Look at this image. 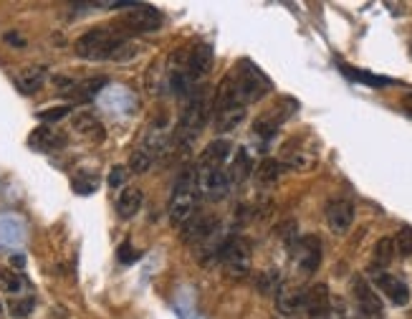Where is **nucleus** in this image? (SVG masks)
I'll list each match as a JSON object with an SVG mask.
<instances>
[{"label":"nucleus","mask_w":412,"mask_h":319,"mask_svg":"<svg viewBox=\"0 0 412 319\" xmlns=\"http://www.w3.org/2000/svg\"><path fill=\"white\" fill-rule=\"evenodd\" d=\"M341 71H344L349 79H354V82H364V84H369V86H384V84H392L390 79H384V76H372V74H367V71H354L352 66H341Z\"/></svg>","instance_id":"28"},{"label":"nucleus","mask_w":412,"mask_h":319,"mask_svg":"<svg viewBox=\"0 0 412 319\" xmlns=\"http://www.w3.org/2000/svg\"><path fill=\"white\" fill-rule=\"evenodd\" d=\"M0 309H3V307H0Z\"/></svg>","instance_id":"39"},{"label":"nucleus","mask_w":412,"mask_h":319,"mask_svg":"<svg viewBox=\"0 0 412 319\" xmlns=\"http://www.w3.org/2000/svg\"><path fill=\"white\" fill-rule=\"evenodd\" d=\"M218 261L225 266L230 276L243 279L250 271V241L243 236H228L218 251Z\"/></svg>","instance_id":"5"},{"label":"nucleus","mask_w":412,"mask_h":319,"mask_svg":"<svg viewBox=\"0 0 412 319\" xmlns=\"http://www.w3.org/2000/svg\"><path fill=\"white\" fill-rule=\"evenodd\" d=\"M210 109H213V102L207 99L205 89H195V94L190 97L187 107L182 109V117H180V127H177V137L182 145H187L190 140H195L200 134V129L207 125L210 119Z\"/></svg>","instance_id":"3"},{"label":"nucleus","mask_w":412,"mask_h":319,"mask_svg":"<svg viewBox=\"0 0 412 319\" xmlns=\"http://www.w3.org/2000/svg\"><path fill=\"white\" fill-rule=\"evenodd\" d=\"M291 256L299 264V271L303 276H311L321 264V241H319V236H301L291 248Z\"/></svg>","instance_id":"8"},{"label":"nucleus","mask_w":412,"mask_h":319,"mask_svg":"<svg viewBox=\"0 0 412 319\" xmlns=\"http://www.w3.org/2000/svg\"><path fill=\"white\" fill-rule=\"evenodd\" d=\"M152 163H155V157L149 155L144 147H140V149H134L132 157H129V170L132 172H147L149 167H152Z\"/></svg>","instance_id":"27"},{"label":"nucleus","mask_w":412,"mask_h":319,"mask_svg":"<svg viewBox=\"0 0 412 319\" xmlns=\"http://www.w3.org/2000/svg\"><path fill=\"white\" fill-rule=\"evenodd\" d=\"M276 309H279L283 317L303 312V291L291 286V284H281L279 289H276Z\"/></svg>","instance_id":"17"},{"label":"nucleus","mask_w":412,"mask_h":319,"mask_svg":"<svg viewBox=\"0 0 412 319\" xmlns=\"http://www.w3.org/2000/svg\"><path fill=\"white\" fill-rule=\"evenodd\" d=\"M395 259V241L392 238H380L372 251V266L369 271H384Z\"/></svg>","instance_id":"21"},{"label":"nucleus","mask_w":412,"mask_h":319,"mask_svg":"<svg viewBox=\"0 0 412 319\" xmlns=\"http://www.w3.org/2000/svg\"><path fill=\"white\" fill-rule=\"evenodd\" d=\"M13 264H15V266H23V264H26V259H23V256H13Z\"/></svg>","instance_id":"37"},{"label":"nucleus","mask_w":412,"mask_h":319,"mask_svg":"<svg viewBox=\"0 0 412 319\" xmlns=\"http://www.w3.org/2000/svg\"><path fill=\"white\" fill-rule=\"evenodd\" d=\"M213 66V48L207 44H198L190 48V59H187V76L198 84L203 76Z\"/></svg>","instance_id":"15"},{"label":"nucleus","mask_w":412,"mask_h":319,"mask_svg":"<svg viewBox=\"0 0 412 319\" xmlns=\"http://www.w3.org/2000/svg\"><path fill=\"white\" fill-rule=\"evenodd\" d=\"M395 251L402 256V259H407V256H412V228H400L397 230V238H395Z\"/></svg>","instance_id":"30"},{"label":"nucleus","mask_w":412,"mask_h":319,"mask_svg":"<svg viewBox=\"0 0 412 319\" xmlns=\"http://www.w3.org/2000/svg\"><path fill=\"white\" fill-rule=\"evenodd\" d=\"M331 297L326 284H314L311 289L303 291V312L309 314L311 319H324L329 314Z\"/></svg>","instance_id":"12"},{"label":"nucleus","mask_w":412,"mask_h":319,"mask_svg":"<svg viewBox=\"0 0 412 319\" xmlns=\"http://www.w3.org/2000/svg\"><path fill=\"white\" fill-rule=\"evenodd\" d=\"M71 111V107H53V109H46V111H38V119L41 122H59V119H64Z\"/></svg>","instance_id":"33"},{"label":"nucleus","mask_w":412,"mask_h":319,"mask_svg":"<svg viewBox=\"0 0 412 319\" xmlns=\"http://www.w3.org/2000/svg\"><path fill=\"white\" fill-rule=\"evenodd\" d=\"M230 76H233L238 97H241V102H243L245 107L253 104V102H261V99L271 91L268 76H265L256 64H250V61H241L238 69Z\"/></svg>","instance_id":"4"},{"label":"nucleus","mask_w":412,"mask_h":319,"mask_svg":"<svg viewBox=\"0 0 412 319\" xmlns=\"http://www.w3.org/2000/svg\"><path fill=\"white\" fill-rule=\"evenodd\" d=\"M326 223H329V228L337 233V236H344L346 230L352 228L354 223V206L352 201H344V198H339V201H331L326 206Z\"/></svg>","instance_id":"11"},{"label":"nucleus","mask_w":412,"mask_h":319,"mask_svg":"<svg viewBox=\"0 0 412 319\" xmlns=\"http://www.w3.org/2000/svg\"><path fill=\"white\" fill-rule=\"evenodd\" d=\"M104 86H106V76L86 79V82H82V84H74V89L68 91V97H74L76 102H88V99H94Z\"/></svg>","instance_id":"23"},{"label":"nucleus","mask_w":412,"mask_h":319,"mask_svg":"<svg viewBox=\"0 0 412 319\" xmlns=\"http://www.w3.org/2000/svg\"><path fill=\"white\" fill-rule=\"evenodd\" d=\"M279 178H281V163L279 160H273V157H265L263 163L256 167V183L261 188L276 185Z\"/></svg>","instance_id":"24"},{"label":"nucleus","mask_w":412,"mask_h":319,"mask_svg":"<svg viewBox=\"0 0 412 319\" xmlns=\"http://www.w3.org/2000/svg\"><path fill=\"white\" fill-rule=\"evenodd\" d=\"M46 82V69L44 66H26L15 74V84L23 94H36Z\"/></svg>","instance_id":"20"},{"label":"nucleus","mask_w":412,"mask_h":319,"mask_svg":"<svg viewBox=\"0 0 412 319\" xmlns=\"http://www.w3.org/2000/svg\"><path fill=\"white\" fill-rule=\"evenodd\" d=\"M215 125V132H230L236 129L245 119V107H225V109H213L210 111Z\"/></svg>","instance_id":"18"},{"label":"nucleus","mask_w":412,"mask_h":319,"mask_svg":"<svg viewBox=\"0 0 412 319\" xmlns=\"http://www.w3.org/2000/svg\"><path fill=\"white\" fill-rule=\"evenodd\" d=\"M142 253L137 251V248H132V244L129 241H124V244L119 246V251H117V259L122 261V264H134V261L140 259Z\"/></svg>","instance_id":"34"},{"label":"nucleus","mask_w":412,"mask_h":319,"mask_svg":"<svg viewBox=\"0 0 412 319\" xmlns=\"http://www.w3.org/2000/svg\"><path fill=\"white\" fill-rule=\"evenodd\" d=\"M198 170L195 167H185L180 175H177L175 185H172V193H169V221L175 226H185L195 215V206H198Z\"/></svg>","instance_id":"2"},{"label":"nucleus","mask_w":412,"mask_h":319,"mask_svg":"<svg viewBox=\"0 0 412 319\" xmlns=\"http://www.w3.org/2000/svg\"><path fill=\"white\" fill-rule=\"evenodd\" d=\"M283 104L286 102H279L276 107H271V109L265 111L263 117L256 119V125H253V129H256L258 137H263V140H271L273 134H276V129H279L283 122H286L294 111H283Z\"/></svg>","instance_id":"14"},{"label":"nucleus","mask_w":412,"mask_h":319,"mask_svg":"<svg viewBox=\"0 0 412 319\" xmlns=\"http://www.w3.org/2000/svg\"><path fill=\"white\" fill-rule=\"evenodd\" d=\"M122 26L129 33H152V30H160V26H162V13L155 6L140 3V6H132L122 15Z\"/></svg>","instance_id":"7"},{"label":"nucleus","mask_w":412,"mask_h":319,"mask_svg":"<svg viewBox=\"0 0 412 319\" xmlns=\"http://www.w3.org/2000/svg\"><path fill=\"white\" fill-rule=\"evenodd\" d=\"M230 152H233V145H230L228 140L210 142V145L203 149V155L198 157V165H195V167H200V170H218V167L225 165Z\"/></svg>","instance_id":"13"},{"label":"nucleus","mask_w":412,"mask_h":319,"mask_svg":"<svg viewBox=\"0 0 412 319\" xmlns=\"http://www.w3.org/2000/svg\"><path fill=\"white\" fill-rule=\"evenodd\" d=\"M28 145L38 152H53V149H61L66 145V134H61L53 127H38V129L30 132Z\"/></svg>","instance_id":"16"},{"label":"nucleus","mask_w":412,"mask_h":319,"mask_svg":"<svg viewBox=\"0 0 412 319\" xmlns=\"http://www.w3.org/2000/svg\"><path fill=\"white\" fill-rule=\"evenodd\" d=\"M402 107H405L407 114H412V94H407V97L402 99Z\"/></svg>","instance_id":"36"},{"label":"nucleus","mask_w":412,"mask_h":319,"mask_svg":"<svg viewBox=\"0 0 412 319\" xmlns=\"http://www.w3.org/2000/svg\"><path fill=\"white\" fill-rule=\"evenodd\" d=\"M96 185H99V178L96 175H79V178H74V190L79 195H88V193H94L96 190Z\"/></svg>","instance_id":"31"},{"label":"nucleus","mask_w":412,"mask_h":319,"mask_svg":"<svg viewBox=\"0 0 412 319\" xmlns=\"http://www.w3.org/2000/svg\"><path fill=\"white\" fill-rule=\"evenodd\" d=\"M250 170H253V165H250L248 152H245V149H236V157H233L230 167L225 170L230 178V185H233V183H243V180L250 175Z\"/></svg>","instance_id":"25"},{"label":"nucleus","mask_w":412,"mask_h":319,"mask_svg":"<svg viewBox=\"0 0 412 319\" xmlns=\"http://www.w3.org/2000/svg\"><path fill=\"white\" fill-rule=\"evenodd\" d=\"M8 309H10V314L13 317H28L30 312H33V299H13L10 304H8Z\"/></svg>","instance_id":"32"},{"label":"nucleus","mask_w":412,"mask_h":319,"mask_svg":"<svg viewBox=\"0 0 412 319\" xmlns=\"http://www.w3.org/2000/svg\"><path fill=\"white\" fill-rule=\"evenodd\" d=\"M23 289V279L10 268H0V291L6 294H18Z\"/></svg>","instance_id":"26"},{"label":"nucleus","mask_w":412,"mask_h":319,"mask_svg":"<svg viewBox=\"0 0 412 319\" xmlns=\"http://www.w3.org/2000/svg\"><path fill=\"white\" fill-rule=\"evenodd\" d=\"M142 201H144V195H142V190L140 188H132V185H127L122 193H119V198H117V213H119V218H134V215L140 213V208H142Z\"/></svg>","instance_id":"19"},{"label":"nucleus","mask_w":412,"mask_h":319,"mask_svg":"<svg viewBox=\"0 0 412 319\" xmlns=\"http://www.w3.org/2000/svg\"><path fill=\"white\" fill-rule=\"evenodd\" d=\"M124 178H127V167L117 165V167H111V172H109V185L111 188H119L122 183H124Z\"/></svg>","instance_id":"35"},{"label":"nucleus","mask_w":412,"mask_h":319,"mask_svg":"<svg viewBox=\"0 0 412 319\" xmlns=\"http://www.w3.org/2000/svg\"><path fill=\"white\" fill-rule=\"evenodd\" d=\"M372 279H375L377 289L382 291L392 304L405 307L407 302H410V289H407V284L402 282V279L387 274V271H372Z\"/></svg>","instance_id":"10"},{"label":"nucleus","mask_w":412,"mask_h":319,"mask_svg":"<svg viewBox=\"0 0 412 319\" xmlns=\"http://www.w3.org/2000/svg\"><path fill=\"white\" fill-rule=\"evenodd\" d=\"M352 294L354 302H357V317L354 319H384L382 302H380L377 291L369 286V282L364 276H354Z\"/></svg>","instance_id":"6"},{"label":"nucleus","mask_w":412,"mask_h":319,"mask_svg":"<svg viewBox=\"0 0 412 319\" xmlns=\"http://www.w3.org/2000/svg\"><path fill=\"white\" fill-rule=\"evenodd\" d=\"M256 286L261 294H276V289L281 286V279L276 271H263V274H258Z\"/></svg>","instance_id":"29"},{"label":"nucleus","mask_w":412,"mask_h":319,"mask_svg":"<svg viewBox=\"0 0 412 319\" xmlns=\"http://www.w3.org/2000/svg\"><path fill=\"white\" fill-rule=\"evenodd\" d=\"M76 56L88 61H127L137 56V46L114 28H91L76 41Z\"/></svg>","instance_id":"1"},{"label":"nucleus","mask_w":412,"mask_h":319,"mask_svg":"<svg viewBox=\"0 0 412 319\" xmlns=\"http://www.w3.org/2000/svg\"><path fill=\"white\" fill-rule=\"evenodd\" d=\"M410 51H412V44H410Z\"/></svg>","instance_id":"38"},{"label":"nucleus","mask_w":412,"mask_h":319,"mask_svg":"<svg viewBox=\"0 0 412 319\" xmlns=\"http://www.w3.org/2000/svg\"><path fill=\"white\" fill-rule=\"evenodd\" d=\"M198 170V190L207 201H223L230 193V178L228 172L218 167V170Z\"/></svg>","instance_id":"9"},{"label":"nucleus","mask_w":412,"mask_h":319,"mask_svg":"<svg viewBox=\"0 0 412 319\" xmlns=\"http://www.w3.org/2000/svg\"><path fill=\"white\" fill-rule=\"evenodd\" d=\"M74 129L84 137H91V140H102L104 137V127L102 122L91 114V111H79L74 117Z\"/></svg>","instance_id":"22"}]
</instances>
